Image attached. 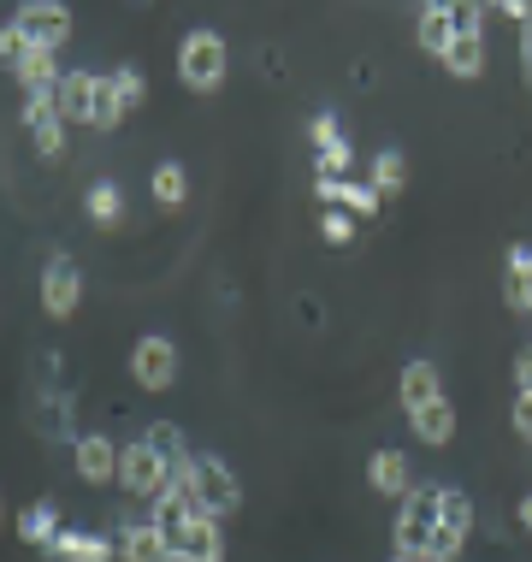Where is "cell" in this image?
Instances as JSON below:
<instances>
[{
    "label": "cell",
    "mask_w": 532,
    "mask_h": 562,
    "mask_svg": "<svg viewBox=\"0 0 532 562\" xmlns=\"http://www.w3.org/2000/svg\"><path fill=\"white\" fill-rule=\"evenodd\" d=\"M438 515H444V485H432V480H420L415 492L397 504V557L408 562H426V544H432V527H438Z\"/></svg>",
    "instance_id": "obj_1"
},
{
    "label": "cell",
    "mask_w": 532,
    "mask_h": 562,
    "mask_svg": "<svg viewBox=\"0 0 532 562\" xmlns=\"http://www.w3.org/2000/svg\"><path fill=\"white\" fill-rule=\"evenodd\" d=\"M225 36L219 30H190L184 48H178V78H184L190 89H202V95H213V89L225 83Z\"/></svg>",
    "instance_id": "obj_2"
},
{
    "label": "cell",
    "mask_w": 532,
    "mask_h": 562,
    "mask_svg": "<svg viewBox=\"0 0 532 562\" xmlns=\"http://www.w3.org/2000/svg\"><path fill=\"white\" fill-rule=\"evenodd\" d=\"M166 480H172V462H166L148 438H131V445L118 450V485H125L131 497H148V504H155Z\"/></svg>",
    "instance_id": "obj_3"
},
{
    "label": "cell",
    "mask_w": 532,
    "mask_h": 562,
    "mask_svg": "<svg viewBox=\"0 0 532 562\" xmlns=\"http://www.w3.org/2000/svg\"><path fill=\"white\" fill-rule=\"evenodd\" d=\"M467 533H474V504H467V492L444 485V515H438V527H432L426 562H455V557H462V544H467Z\"/></svg>",
    "instance_id": "obj_4"
},
{
    "label": "cell",
    "mask_w": 532,
    "mask_h": 562,
    "mask_svg": "<svg viewBox=\"0 0 532 562\" xmlns=\"http://www.w3.org/2000/svg\"><path fill=\"white\" fill-rule=\"evenodd\" d=\"M195 504H202L207 515H231L242 504V485L231 474V462H219V456H195Z\"/></svg>",
    "instance_id": "obj_5"
},
{
    "label": "cell",
    "mask_w": 532,
    "mask_h": 562,
    "mask_svg": "<svg viewBox=\"0 0 532 562\" xmlns=\"http://www.w3.org/2000/svg\"><path fill=\"white\" fill-rule=\"evenodd\" d=\"M12 24H19L36 48H54V54H59V42H71V7H59V0H24V7L12 12Z\"/></svg>",
    "instance_id": "obj_6"
},
{
    "label": "cell",
    "mask_w": 532,
    "mask_h": 562,
    "mask_svg": "<svg viewBox=\"0 0 532 562\" xmlns=\"http://www.w3.org/2000/svg\"><path fill=\"white\" fill-rule=\"evenodd\" d=\"M172 544H178V562H225V533H219V515L195 509L172 527Z\"/></svg>",
    "instance_id": "obj_7"
},
{
    "label": "cell",
    "mask_w": 532,
    "mask_h": 562,
    "mask_svg": "<svg viewBox=\"0 0 532 562\" xmlns=\"http://www.w3.org/2000/svg\"><path fill=\"white\" fill-rule=\"evenodd\" d=\"M131 379L143 391H172V379H178V349H172V338H143L131 349Z\"/></svg>",
    "instance_id": "obj_8"
},
{
    "label": "cell",
    "mask_w": 532,
    "mask_h": 562,
    "mask_svg": "<svg viewBox=\"0 0 532 562\" xmlns=\"http://www.w3.org/2000/svg\"><path fill=\"white\" fill-rule=\"evenodd\" d=\"M83 302V272L59 255V261H48V272H42V308H48V321H71Z\"/></svg>",
    "instance_id": "obj_9"
},
{
    "label": "cell",
    "mask_w": 532,
    "mask_h": 562,
    "mask_svg": "<svg viewBox=\"0 0 532 562\" xmlns=\"http://www.w3.org/2000/svg\"><path fill=\"white\" fill-rule=\"evenodd\" d=\"M24 131L36 136V148H42L48 160L66 148V113H59V89H54V95H24Z\"/></svg>",
    "instance_id": "obj_10"
},
{
    "label": "cell",
    "mask_w": 532,
    "mask_h": 562,
    "mask_svg": "<svg viewBox=\"0 0 532 562\" xmlns=\"http://www.w3.org/2000/svg\"><path fill=\"white\" fill-rule=\"evenodd\" d=\"M118 557H125V562H178L172 527H160V521H131L125 533H118Z\"/></svg>",
    "instance_id": "obj_11"
},
{
    "label": "cell",
    "mask_w": 532,
    "mask_h": 562,
    "mask_svg": "<svg viewBox=\"0 0 532 562\" xmlns=\"http://www.w3.org/2000/svg\"><path fill=\"white\" fill-rule=\"evenodd\" d=\"M438 397H444V379H438V368H432V361H408L403 379H397V403L408 408V415H420V408L438 403Z\"/></svg>",
    "instance_id": "obj_12"
},
{
    "label": "cell",
    "mask_w": 532,
    "mask_h": 562,
    "mask_svg": "<svg viewBox=\"0 0 532 562\" xmlns=\"http://www.w3.org/2000/svg\"><path fill=\"white\" fill-rule=\"evenodd\" d=\"M78 474L89 480V485H113L118 480V450H113V438H101V432H89V438H78Z\"/></svg>",
    "instance_id": "obj_13"
},
{
    "label": "cell",
    "mask_w": 532,
    "mask_h": 562,
    "mask_svg": "<svg viewBox=\"0 0 532 562\" xmlns=\"http://www.w3.org/2000/svg\"><path fill=\"white\" fill-rule=\"evenodd\" d=\"M95 71H66V83H59V113H66V125H89L95 119Z\"/></svg>",
    "instance_id": "obj_14"
},
{
    "label": "cell",
    "mask_w": 532,
    "mask_h": 562,
    "mask_svg": "<svg viewBox=\"0 0 532 562\" xmlns=\"http://www.w3.org/2000/svg\"><path fill=\"white\" fill-rule=\"evenodd\" d=\"M367 480H373V492H385V497H408V492H415V480H408V456H403V450H373Z\"/></svg>",
    "instance_id": "obj_15"
},
{
    "label": "cell",
    "mask_w": 532,
    "mask_h": 562,
    "mask_svg": "<svg viewBox=\"0 0 532 562\" xmlns=\"http://www.w3.org/2000/svg\"><path fill=\"white\" fill-rule=\"evenodd\" d=\"M503 296L514 314H532V243L509 249V272H503Z\"/></svg>",
    "instance_id": "obj_16"
},
{
    "label": "cell",
    "mask_w": 532,
    "mask_h": 562,
    "mask_svg": "<svg viewBox=\"0 0 532 562\" xmlns=\"http://www.w3.org/2000/svg\"><path fill=\"white\" fill-rule=\"evenodd\" d=\"M314 195H319V202H331V207H343V214H355V220H373L378 202H385L373 184H314Z\"/></svg>",
    "instance_id": "obj_17"
},
{
    "label": "cell",
    "mask_w": 532,
    "mask_h": 562,
    "mask_svg": "<svg viewBox=\"0 0 532 562\" xmlns=\"http://www.w3.org/2000/svg\"><path fill=\"white\" fill-rule=\"evenodd\" d=\"M19 83H24V95H54L59 83H66V71H59V54L54 48H36L19 66Z\"/></svg>",
    "instance_id": "obj_18"
},
{
    "label": "cell",
    "mask_w": 532,
    "mask_h": 562,
    "mask_svg": "<svg viewBox=\"0 0 532 562\" xmlns=\"http://www.w3.org/2000/svg\"><path fill=\"white\" fill-rule=\"evenodd\" d=\"M420 48L432 54V59H444L450 54V42H455V12L450 7H420Z\"/></svg>",
    "instance_id": "obj_19"
},
{
    "label": "cell",
    "mask_w": 532,
    "mask_h": 562,
    "mask_svg": "<svg viewBox=\"0 0 532 562\" xmlns=\"http://www.w3.org/2000/svg\"><path fill=\"white\" fill-rule=\"evenodd\" d=\"M54 557L59 562H113V544L101 533H78V527H66V533L54 539Z\"/></svg>",
    "instance_id": "obj_20"
},
{
    "label": "cell",
    "mask_w": 532,
    "mask_h": 562,
    "mask_svg": "<svg viewBox=\"0 0 532 562\" xmlns=\"http://www.w3.org/2000/svg\"><path fill=\"white\" fill-rule=\"evenodd\" d=\"M408 420H415V438H420V445H450V438H455V408H450V397L426 403L420 415H408Z\"/></svg>",
    "instance_id": "obj_21"
},
{
    "label": "cell",
    "mask_w": 532,
    "mask_h": 562,
    "mask_svg": "<svg viewBox=\"0 0 532 562\" xmlns=\"http://www.w3.org/2000/svg\"><path fill=\"white\" fill-rule=\"evenodd\" d=\"M125 113H131V101H125V89H118V78H101L95 83V119H89V125H95V131H118V125H125Z\"/></svg>",
    "instance_id": "obj_22"
},
{
    "label": "cell",
    "mask_w": 532,
    "mask_h": 562,
    "mask_svg": "<svg viewBox=\"0 0 532 562\" xmlns=\"http://www.w3.org/2000/svg\"><path fill=\"white\" fill-rule=\"evenodd\" d=\"M444 71H450V78H479V71H485V36H455L450 42V54H444Z\"/></svg>",
    "instance_id": "obj_23"
},
{
    "label": "cell",
    "mask_w": 532,
    "mask_h": 562,
    "mask_svg": "<svg viewBox=\"0 0 532 562\" xmlns=\"http://www.w3.org/2000/svg\"><path fill=\"white\" fill-rule=\"evenodd\" d=\"M19 533H24V544H48V551H54V539L66 533V527H59V504H36L19 521Z\"/></svg>",
    "instance_id": "obj_24"
},
{
    "label": "cell",
    "mask_w": 532,
    "mask_h": 562,
    "mask_svg": "<svg viewBox=\"0 0 532 562\" xmlns=\"http://www.w3.org/2000/svg\"><path fill=\"white\" fill-rule=\"evenodd\" d=\"M155 202H166V207H184L190 202V178H184V166H178V160L155 166Z\"/></svg>",
    "instance_id": "obj_25"
},
{
    "label": "cell",
    "mask_w": 532,
    "mask_h": 562,
    "mask_svg": "<svg viewBox=\"0 0 532 562\" xmlns=\"http://www.w3.org/2000/svg\"><path fill=\"white\" fill-rule=\"evenodd\" d=\"M367 184H373L378 195H397V190L408 184V160L397 155V148H385V155L373 160V178H367Z\"/></svg>",
    "instance_id": "obj_26"
},
{
    "label": "cell",
    "mask_w": 532,
    "mask_h": 562,
    "mask_svg": "<svg viewBox=\"0 0 532 562\" xmlns=\"http://www.w3.org/2000/svg\"><path fill=\"white\" fill-rule=\"evenodd\" d=\"M89 220H95V225H118V220H125V190H118V184H95V190H89Z\"/></svg>",
    "instance_id": "obj_27"
},
{
    "label": "cell",
    "mask_w": 532,
    "mask_h": 562,
    "mask_svg": "<svg viewBox=\"0 0 532 562\" xmlns=\"http://www.w3.org/2000/svg\"><path fill=\"white\" fill-rule=\"evenodd\" d=\"M143 438H148V445H155V450H160L172 468H190V462H195V456L184 450V432H178V427H166V420H160V427H148Z\"/></svg>",
    "instance_id": "obj_28"
},
{
    "label": "cell",
    "mask_w": 532,
    "mask_h": 562,
    "mask_svg": "<svg viewBox=\"0 0 532 562\" xmlns=\"http://www.w3.org/2000/svg\"><path fill=\"white\" fill-rule=\"evenodd\" d=\"M30 54H36V42H30L24 30L7 19V30H0V59H7V71H12V78H19V66H24Z\"/></svg>",
    "instance_id": "obj_29"
},
{
    "label": "cell",
    "mask_w": 532,
    "mask_h": 562,
    "mask_svg": "<svg viewBox=\"0 0 532 562\" xmlns=\"http://www.w3.org/2000/svg\"><path fill=\"white\" fill-rule=\"evenodd\" d=\"M314 172H319V184H343V172H349V143H343V136L331 148H319Z\"/></svg>",
    "instance_id": "obj_30"
},
{
    "label": "cell",
    "mask_w": 532,
    "mask_h": 562,
    "mask_svg": "<svg viewBox=\"0 0 532 562\" xmlns=\"http://www.w3.org/2000/svg\"><path fill=\"white\" fill-rule=\"evenodd\" d=\"M319 237H326L331 249H338V243H349V237H355V214H343V207H331V214L319 220Z\"/></svg>",
    "instance_id": "obj_31"
},
{
    "label": "cell",
    "mask_w": 532,
    "mask_h": 562,
    "mask_svg": "<svg viewBox=\"0 0 532 562\" xmlns=\"http://www.w3.org/2000/svg\"><path fill=\"white\" fill-rule=\"evenodd\" d=\"M113 78H118V89H125V101H131V108H143V95H148V89H143V71L125 66V71H113Z\"/></svg>",
    "instance_id": "obj_32"
},
{
    "label": "cell",
    "mask_w": 532,
    "mask_h": 562,
    "mask_svg": "<svg viewBox=\"0 0 532 562\" xmlns=\"http://www.w3.org/2000/svg\"><path fill=\"white\" fill-rule=\"evenodd\" d=\"M308 136H314V148H331V143H338V119H331V113H314Z\"/></svg>",
    "instance_id": "obj_33"
},
{
    "label": "cell",
    "mask_w": 532,
    "mask_h": 562,
    "mask_svg": "<svg viewBox=\"0 0 532 562\" xmlns=\"http://www.w3.org/2000/svg\"><path fill=\"white\" fill-rule=\"evenodd\" d=\"M514 385H521V397H532V344L514 356Z\"/></svg>",
    "instance_id": "obj_34"
},
{
    "label": "cell",
    "mask_w": 532,
    "mask_h": 562,
    "mask_svg": "<svg viewBox=\"0 0 532 562\" xmlns=\"http://www.w3.org/2000/svg\"><path fill=\"white\" fill-rule=\"evenodd\" d=\"M514 432L532 445V397H514Z\"/></svg>",
    "instance_id": "obj_35"
},
{
    "label": "cell",
    "mask_w": 532,
    "mask_h": 562,
    "mask_svg": "<svg viewBox=\"0 0 532 562\" xmlns=\"http://www.w3.org/2000/svg\"><path fill=\"white\" fill-rule=\"evenodd\" d=\"M503 12H509L514 24H532V7H527V0H503Z\"/></svg>",
    "instance_id": "obj_36"
},
{
    "label": "cell",
    "mask_w": 532,
    "mask_h": 562,
    "mask_svg": "<svg viewBox=\"0 0 532 562\" xmlns=\"http://www.w3.org/2000/svg\"><path fill=\"white\" fill-rule=\"evenodd\" d=\"M521 527H527V533H532V492L521 497Z\"/></svg>",
    "instance_id": "obj_37"
},
{
    "label": "cell",
    "mask_w": 532,
    "mask_h": 562,
    "mask_svg": "<svg viewBox=\"0 0 532 562\" xmlns=\"http://www.w3.org/2000/svg\"><path fill=\"white\" fill-rule=\"evenodd\" d=\"M397 562H408V557H397Z\"/></svg>",
    "instance_id": "obj_38"
}]
</instances>
